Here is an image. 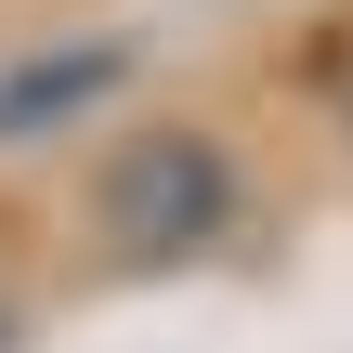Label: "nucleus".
Segmentation results:
<instances>
[{"label":"nucleus","instance_id":"1","mask_svg":"<svg viewBox=\"0 0 353 353\" xmlns=\"http://www.w3.org/2000/svg\"><path fill=\"white\" fill-rule=\"evenodd\" d=\"M223 223H236V157H223V131L157 118V131L105 144V170H92V236H105V262L157 275V262H196Z\"/></svg>","mask_w":353,"mask_h":353},{"label":"nucleus","instance_id":"2","mask_svg":"<svg viewBox=\"0 0 353 353\" xmlns=\"http://www.w3.org/2000/svg\"><path fill=\"white\" fill-rule=\"evenodd\" d=\"M105 79H118V52H65V65H39V79H13V92H0V131L26 144L39 118H65V105H92Z\"/></svg>","mask_w":353,"mask_h":353},{"label":"nucleus","instance_id":"3","mask_svg":"<svg viewBox=\"0 0 353 353\" xmlns=\"http://www.w3.org/2000/svg\"><path fill=\"white\" fill-rule=\"evenodd\" d=\"M0 353H13V301H0Z\"/></svg>","mask_w":353,"mask_h":353}]
</instances>
